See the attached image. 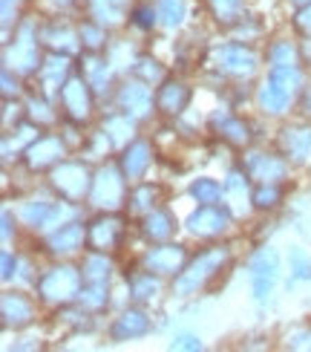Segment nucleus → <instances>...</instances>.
<instances>
[{
	"instance_id": "obj_4",
	"label": "nucleus",
	"mask_w": 311,
	"mask_h": 352,
	"mask_svg": "<svg viewBox=\"0 0 311 352\" xmlns=\"http://www.w3.org/2000/svg\"><path fill=\"white\" fill-rule=\"evenodd\" d=\"M90 170H87L81 162H61L52 170V185L58 188V194L64 199L76 202L81 199L87 190H90Z\"/></svg>"
},
{
	"instance_id": "obj_8",
	"label": "nucleus",
	"mask_w": 311,
	"mask_h": 352,
	"mask_svg": "<svg viewBox=\"0 0 311 352\" xmlns=\"http://www.w3.org/2000/svg\"><path fill=\"white\" fill-rule=\"evenodd\" d=\"M9 67H14L18 72H29L38 69V35L32 32V26H21V32L14 35V47L9 52Z\"/></svg>"
},
{
	"instance_id": "obj_34",
	"label": "nucleus",
	"mask_w": 311,
	"mask_h": 352,
	"mask_svg": "<svg viewBox=\"0 0 311 352\" xmlns=\"http://www.w3.org/2000/svg\"><path fill=\"white\" fill-rule=\"evenodd\" d=\"M130 199H133V211H153V199H156V188L153 185H144V188H139V190H133L130 194Z\"/></svg>"
},
{
	"instance_id": "obj_28",
	"label": "nucleus",
	"mask_w": 311,
	"mask_h": 352,
	"mask_svg": "<svg viewBox=\"0 0 311 352\" xmlns=\"http://www.w3.org/2000/svg\"><path fill=\"white\" fill-rule=\"evenodd\" d=\"M271 67H297V50L291 47V41H277L268 50Z\"/></svg>"
},
{
	"instance_id": "obj_11",
	"label": "nucleus",
	"mask_w": 311,
	"mask_h": 352,
	"mask_svg": "<svg viewBox=\"0 0 311 352\" xmlns=\"http://www.w3.org/2000/svg\"><path fill=\"white\" fill-rule=\"evenodd\" d=\"M185 257L187 254H185L182 245H159V248H153V252L144 257V263H147V269H150V272L176 274V272H182Z\"/></svg>"
},
{
	"instance_id": "obj_24",
	"label": "nucleus",
	"mask_w": 311,
	"mask_h": 352,
	"mask_svg": "<svg viewBox=\"0 0 311 352\" xmlns=\"http://www.w3.org/2000/svg\"><path fill=\"white\" fill-rule=\"evenodd\" d=\"M67 69H69V61H67L64 55H49V58H47V64L41 67V78H43V84L55 90V87L67 84V81H64Z\"/></svg>"
},
{
	"instance_id": "obj_12",
	"label": "nucleus",
	"mask_w": 311,
	"mask_h": 352,
	"mask_svg": "<svg viewBox=\"0 0 311 352\" xmlns=\"http://www.w3.org/2000/svg\"><path fill=\"white\" fill-rule=\"evenodd\" d=\"M245 173L257 182H277L286 176V165L271 153H251L245 162Z\"/></svg>"
},
{
	"instance_id": "obj_20",
	"label": "nucleus",
	"mask_w": 311,
	"mask_h": 352,
	"mask_svg": "<svg viewBox=\"0 0 311 352\" xmlns=\"http://www.w3.org/2000/svg\"><path fill=\"white\" fill-rule=\"evenodd\" d=\"M150 165V144L147 142H133L124 159H122V168H124V176L127 179H139V176L147 170Z\"/></svg>"
},
{
	"instance_id": "obj_1",
	"label": "nucleus",
	"mask_w": 311,
	"mask_h": 352,
	"mask_svg": "<svg viewBox=\"0 0 311 352\" xmlns=\"http://www.w3.org/2000/svg\"><path fill=\"white\" fill-rule=\"evenodd\" d=\"M300 84H303V72L297 67H274L268 81L260 87V96H257L260 107L265 113H271V116L286 113V107L291 104V98L297 96Z\"/></svg>"
},
{
	"instance_id": "obj_42",
	"label": "nucleus",
	"mask_w": 311,
	"mask_h": 352,
	"mask_svg": "<svg viewBox=\"0 0 311 352\" xmlns=\"http://www.w3.org/2000/svg\"><path fill=\"white\" fill-rule=\"evenodd\" d=\"M9 277H12V254L6 252L3 254V280H9Z\"/></svg>"
},
{
	"instance_id": "obj_7",
	"label": "nucleus",
	"mask_w": 311,
	"mask_h": 352,
	"mask_svg": "<svg viewBox=\"0 0 311 352\" xmlns=\"http://www.w3.org/2000/svg\"><path fill=\"white\" fill-rule=\"evenodd\" d=\"M61 104L67 110L69 119H87L93 110V93H90V84H87V78H72L61 87Z\"/></svg>"
},
{
	"instance_id": "obj_13",
	"label": "nucleus",
	"mask_w": 311,
	"mask_h": 352,
	"mask_svg": "<svg viewBox=\"0 0 311 352\" xmlns=\"http://www.w3.org/2000/svg\"><path fill=\"white\" fill-rule=\"evenodd\" d=\"M150 329H153L150 318H147L141 309H130V312H124L122 318L115 320L110 332H113L115 341H133V338H144Z\"/></svg>"
},
{
	"instance_id": "obj_38",
	"label": "nucleus",
	"mask_w": 311,
	"mask_h": 352,
	"mask_svg": "<svg viewBox=\"0 0 311 352\" xmlns=\"http://www.w3.org/2000/svg\"><path fill=\"white\" fill-rule=\"evenodd\" d=\"M170 346H173V349H202V341L196 338V335L182 332V335H176Z\"/></svg>"
},
{
	"instance_id": "obj_26",
	"label": "nucleus",
	"mask_w": 311,
	"mask_h": 352,
	"mask_svg": "<svg viewBox=\"0 0 311 352\" xmlns=\"http://www.w3.org/2000/svg\"><path fill=\"white\" fill-rule=\"evenodd\" d=\"M288 263H291V283L294 280H311V257L306 248L294 245L288 252Z\"/></svg>"
},
{
	"instance_id": "obj_10",
	"label": "nucleus",
	"mask_w": 311,
	"mask_h": 352,
	"mask_svg": "<svg viewBox=\"0 0 311 352\" xmlns=\"http://www.w3.org/2000/svg\"><path fill=\"white\" fill-rule=\"evenodd\" d=\"M122 234H124L122 219H115V217H101V219H95L90 228H87V240H90V245L95 248V252H110V248L118 245Z\"/></svg>"
},
{
	"instance_id": "obj_44",
	"label": "nucleus",
	"mask_w": 311,
	"mask_h": 352,
	"mask_svg": "<svg viewBox=\"0 0 311 352\" xmlns=\"http://www.w3.org/2000/svg\"><path fill=\"white\" fill-rule=\"evenodd\" d=\"M294 3H306V0H294Z\"/></svg>"
},
{
	"instance_id": "obj_6",
	"label": "nucleus",
	"mask_w": 311,
	"mask_h": 352,
	"mask_svg": "<svg viewBox=\"0 0 311 352\" xmlns=\"http://www.w3.org/2000/svg\"><path fill=\"white\" fill-rule=\"evenodd\" d=\"M231 223V211L222 208V205H202L199 211H194L187 217V231L196 234V237H216L228 228Z\"/></svg>"
},
{
	"instance_id": "obj_19",
	"label": "nucleus",
	"mask_w": 311,
	"mask_h": 352,
	"mask_svg": "<svg viewBox=\"0 0 311 352\" xmlns=\"http://www.w3.org/2000/svg\"><path fill=\"white\" fill-rule=\"evenodd\" d=\"M283 148H286L288 159L306 162V156L311 151V127H286L283 130Z\"/></svg>"
},
{
	"instance_id": "obj_3",
	"label": "nucleus",
	"mask_w": 311,
	"mask_h": 352,
	"mask_svg": "<svg viewBox=\"0 0 311 352\" xmlns=\"http://www.w3.org/2000/svg\"><path fill=\"white\" fill-rule=\"evenodd\" d=\"M38 292L43 300L67 303L81 295V274L72 266H55L38 280Z\"/></svg>"
},
{
	"instance_id": "obj_39",
	"label": "nucleus",
	"mask_w": 311,
	"mask_h": 352,
	"mask_svg": "<svg viewBox=\"0 0 311 352\" xmlns=\"http://www.w3.org/2000/svg\"><path fill=\"white\" fill-rule=\"evenodd\" d=\"M156 14L159 12H153V9H136V26H141V29H150L153 23H156Z\"/></svg>"
},
{
	"instance_id": "obj_33",
	"label": "nucleus",
	"mask_w": 311,
	"mask_h": 352,
	"mask_svg": "<svg viewBox=\"0 0 311 352\" xmlns=\"http://www.w3.org/2000/svg\"><path fill=\"white\" fill-rule=\"evenodd\" d=\"M277 199H279V188L274 182H262L254 190V205H257V208H274Z\"/></svg>"
},
{
	"instance_id": "obj_14",
	"label": "nucleus",
	"mask_w": 311,
	"mask_h": 352,
	"mask_svg": "<svg viewBox=\"0 0 311 352\" xmlns=\"http://www.w3.org/2000/svg\"><path fill=\"white\" fill-rule=\"evenodd\" d=\"M118 101H122V107L127 110V116H133V119L150 116V107H153V96L144 84H124L122 93H118Z\"/></svg>"
},
{
	"instance_id": "obj_41",
	"label": "nucleus",
	"mask_w": 311,
	"mask_h": 352,
	"mask_svg": "<svg viewBox=\"0 0 311 352\" xmlns=\"http://www.w3.org/2000/svg\"><path fill=\"white\" fill-rule=\"evenodd\" d=\"M3 240H12V214H3Z\"/></svg>"
},
{
	"instance_id": "obj_30",
	"label": "nucleus",
	"mask_w": 311,
	"mask_h": 352,
	"mask_svg": "<svg viewBox=\"0 0 311 352\" xmlns=\"http://www.w3.org/2000/svg\"><path fill=\"white\" fill-rule=\"evenodd\" d=\"M84 280L87 283H107L110 280V263L98 254H93L84 263Z\"/></svg>"
},
{
	"instance_id": "obj_31",
	"label": "nucleus",
	"mask_w": 311,
	"mask_h": 352,
	"mask_svg": "<svg viewBox=\"0 0 311 352\" xmlns=\"http://www.w3.org/2000/svg\"><path fill=\"white\" fill-rule=\"evenodd\" d=\"M78 300H81L84 306H93V309H101V306L107 303V283H87V286L81 289Z\"/></svg>"
},
{
	"instance_id": "obj_21",
	"label": "nucleus",
	"mask_w": 311,
	"mask_h": 352,
	"mask_svg": "<svg viewBox=\"0 0 311 352\" xmlns=\"http://www.w3.org/2000/svg\"><path fill=\"white\" fill-rule=\"evenodd\" d=\"M127 0H90V14L101 26H115L124 18Z\"/></svg>"
},
{
	"instance_id": "obj_43",
	"label": "nucleus",
	"mask_w": 311,
	"mask_h": 352,
	"mask_svg": "<svg viewBox=\"0 0 311 352\" xmlns=\"http://www.w3.org/2000/svg\"><path fill=\"white\" fill-rule=\"evenodd\" d=\"M303 113H306L308 119H311V90L306 93V101H303Z\"/></svg>"
},
{
	"instance_id": "obj_17",
	"label": "nucleus",
	"mask_w": 311,
	"mask_h": 352,
	"mask_svg": "<svg viewBox=\"0 0 311 352\" xmlns=\"http://www.w3.org/2000/svg\"><path fill=\"white\" fill-rule=\"evenodd\" d=\"M84 237H87L84 226L67 223V226H61V228H58L52 237H49V245H52L55 254H69V252H78L81 243H84Z\"/></svg>"
},
{
	"instance_id": "obj_5",
	"label": "nucleus",
	"mask_w": 311,
	"mask_h": 352,
	"mask_svg": "<svg viewBox=\"0 0 311 352\" xmlns=\"http://www.w3.org/2000/svg\"><path fill=\"white\" fill-rule=\"evenodd\" d=\"M90 199L93 205H98V208H118L124 199V179H122V173H118L113 165L110 168H101L95 173V179H93V188H90Z\"/></svg>"
},
{
	"instance_id": "obj_23",
	"label": "nucleus",
	"mask_w": 311,
	"mask_h": 352,
	"mask_svg": "<svg viewBox=\"0 0 311 352\" xmlns=\"http://www.w3.org/2000/svg\"><path fill=\"white\" fill-rule=\"evenodd\" d=\"M173 226L176 219L170 217V211H150L144 219V234L150 240H168L173 234Z\"/></svg>"
},
{
	"instance_id": "obj_35",
	"label": "nucleus",
	"mask_w": 311,
	"mask_h": 352,
	"mask_svg": "<svg viewBox=\"0 0 311 352\" xmlns=\"http://www.w3.org/2000/svg\"><path fill=\"white\" fill-rule=\"evenodd\" d=\"M240 6H242V0H211V9L219 21H225L231 23L236 14H240Z\"/></svg>"
},
{
	"instance_id": "obj_29",
	"label": "nucleus",
	"mask_w": 311,
	"mask_h": 352,
	"mask_svg": "<svg viewBox=\"0 0 311 352\" xmlns=\"http://www.w3.org/2000/svg\"><path fill=\"white\" fill-rule=\"evenodd\" d=\"M190 194H194V199H199L202 205H211L222 197V185L216 179H207V176H202V179H196L194 185H190Z\"/></svg>"
},
{
	"instance_id": "obj_2",
	"label": "nucleus",
	"mask_w": 311,
	"mask_h": 352,
	"mask_svg": "<svg viewBox=\"0 0 311 352\" xmlns=\"http://www.w3.org/2000/svg\"><path fill=\"white\" fill-rule=\"evenodd\" d=\"M225 260H228L225 248H207V252H202L179 277H176L173 292H176V295H182V298L194 295L196 289H202V286L222 269V263H225Z\"/></svg>"
},
{
	"instance_id": "obj_18",
	"label": "nucleus",
	"mask_w": 311,
	"mask_h": 352,
	"mask_svg": "<svg viewBox=\"0 0 311 352\" xmlns=\"http://www.w3.org/2000/svg\"><path fill=\"white\" fill-rule=\"evenodd\" d=\"M3 318L6 327H26L32 320V300L21 292H12V295L3 298Z\"/></svg>"
},
{
	"instance_id": "obj_22",
	"label": "nucleus",
	"mask_w": 311,
	"mask_h": 352,
	"mask_svg": "<svg viewBox=\"0 0 311 352\" xmlns=\"http://www.w3.org/2000/svg\"><path fill=\"white\" fill-rule=\"evenodd\" d=\"M251 277H274L277 280V274H279V257L274 248H260V252L251 257Z\"/></svg>"
},
{
	"instance_id": "obj_40",
	"label": "nucleus",
	"mask_w": 311,
	"mask_h": 352,
	"mask_svg": "<svg viewBox=\"0 0 311 352\" xmlns=\"http://www.w3.org/2000/svg\"><path fill=\"white\" fill-rule=\"evenodd\" d=\"M297 26L303 29L306 35H311V3H308L306 9H300V12H297Z\"/></svg>"
},
{
	"instance_id": "obj_9",
	"label": "nucleus",
	"mask_w": 311,
	"mask_h": 352,
	"mask_svg": "<svg viewBox=\"0 0 311 352\" xmlns=\"http://www.w3.org/2000/svg\"><path fill=\"white\" fill-rule=\"evenodd\" d=\"M216 64L222 72H228V76L242 78V76H251V72L257 69V55L245 47H240V43H228V47H222L216 52Z\"/></svg>"
},
{
	"instance_id": "obj_25",
	"label": "nucleus",
	"mask_w": 311,
	"mask_h": 352,
	"mask_svg": "<svg viewBox=\"0 0 311 352\" xmlns=\"http://www.w3.org/2000/svg\"><path fill=\"white\" fill-rule=\"evenodd\" d=\"M187 14V0H159V18L165 26H179Z\"/></svg>"
},
{
	"instance_id": "obj_27",
	"label": "nucleus",
	"mask_w": 311,
	"mask_h": 352,
	"mask_svg": "<svg viewBox=\"0 0 311 352\" xmlns=\"http://www.w3.org/2000/svg\"><path fill=\"white\" fill-rule=\"evenodd\" d=\"M130 292H133V298H136V300H150V298H156L159 283H156L153 272H141V274L133 277V280H130Z\"/></svg>"
},
{
	"instance_id": "obj_32",
	"label": "nucleus",
	"mask_w": 311,
	"mask_h": 352,
	"mask_svg": "<svg viewBox=\"0 0 311 352\" xmlns=\"http://www.w3.org/2000/svg\"><path fill=\"white\" fill-rule=\"evenodd\" d=\"M104 130L110 133L113 142H124L127 136H133V122H130V116H127V119H122V116H113V119L104 124Z\"/></svg>"
},
{
	"instance_id": "obj_15",
	"label": "nucleus",
	"mask_w": 311,
	"mask_h": 352,
	"mask_svg": "<svg viewBox=\"0 0 311 352\" xmlns=\"http://www.w3.org/2000/svg\"><path fill=\"white\" fill-rule=\"evenodd\" d=\"M61 156H64L61 139H55V136H38V142L26 151V162H29V168H47V165L58 162Z\"/></svg>"
},
{
	"instance_id": "obj_36",
	"label": "nucleus",
	"mask_w": 311,
	"mask_h": 352,
	"mask_svg": "<svg viewBox=\"0 0 311 352\" xmlns=\"http://www.w3.org/2000/svg\"><path fill=\"white\" fill-rule=\"evenodd\" d=\"M222 136L231 139L233 144H245L248 142V124L240 122V119H228L225 124H222Z\"/></svg>"
},
{
	"instance_id": "obj_37",
	"label": "nucleus",
	"mask_w": 311,
	"mask_h": 352,
	"mask_svg": "<svg viewBox=\"0 0 311 352\" xmlns=\"http://www.w3.org/2000/svg\"><path fill=\"white\" fill-rule=\"evenodd\" d=\"M81 38H87L84 43L90 50H101L104 47V26L101 23H87L84 29H81Z\"/></svg>"
},
{
	"instance_id": "obj_16",
	"label": "nucleus",
	"mask_w": 311,
	"mask_h": 352,
	"mask_svg": "<svg viewBox=\"0 0 311 352\" xmlns=\"http://www.w3.org/2000/svg\"><path fill=\"white\" fill-rule=\"evenodd\" d=\"M187 101H190V90H187L185 84H179V81H168V84L156 93L159 110H161V113H170V116L182 113V110L187 107Z\"/></svg>"
}]
</instances>
